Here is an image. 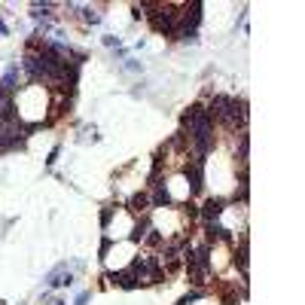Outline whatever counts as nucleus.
<instances>
[{"instance_id": "1", "label": "nucleus", "mask_w": 305, "mask_h": 305, "mask_svg": "<svg viewBox=\"0 0 305 305\" xmlns=\"http://www.w3.org/2000/svg\"><path fill=\"white\" fill-rule=\"evenodd\" d=\"M153 25H156L159 31H171V28H174V9H171V6H165V9H162V15H156V19H153Z\"/></svg>"}, {"instance_id": "2", "label": "nucleus", "mask_w": 305, "mask_h": 305, "mask_svg": "<svg viewBox=\"0 0 305 305\" xmlns=\"http://www.w3.org/2000/svg\"><path fill=\"white\" fill-rule=\"evenodd\" d=\"M64 284H70V272H67V268H58V272L49 275V287H64Z\"/></svg>"}, {"instance_id": "3", "label": "nucleus", "mask_w": 305, "mask_h": 305, "mask_svg": "<svg viewBox=\"0 0 305 305\" xmlns=\"http://www.w3.org/2000/svg\"><path fill=\"white\" fill-rule=\"evenodd\" d=\"M220 211H223V202H214V199H211V202L205 205V217L211 220V217H217V214H220Z\"/></svg>"}, {"instance_id": "4", "label": "nucleus", "mask_w": 305, "mask_h": 305, "mask_svg": "<svg viewBox=\"0 0 305 305\" xmlns=\"http://www.w3.org/2000/svg\"><path fill=\"white\" fill-rule=\"evenodd\" d=\"M168 202H171L168 189H159V192H156V205H168Z\"/></svg>"}, {"instance_id": "5", "label": "nucleus", "mask_w": 305, "mask_h": 305, "mask_svg": "<svg viewBox=\"0 0 305 305\" xmlns=\"http://www.w3.org/2000/svg\"><path fill=\"white\" fill-rule=\"evenodd\" d=\"M49 305H64V302H58V299H55V302H49Z\"/></svg>"}]
</instances>
